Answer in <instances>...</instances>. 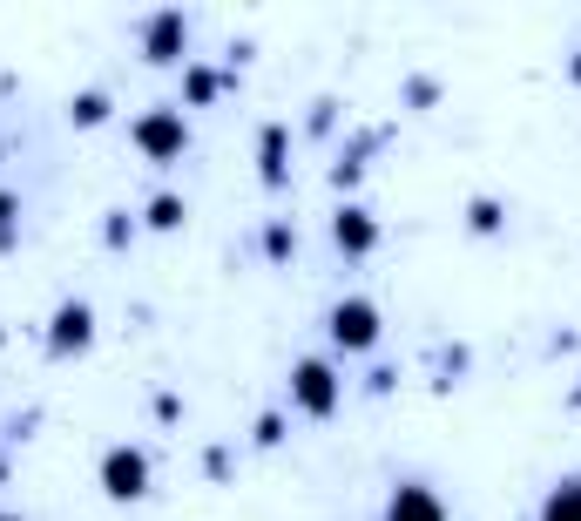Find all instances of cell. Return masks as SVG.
<instances>
[{
    "label": "cell",
    "instance_id": "obj_1",
    "mask_svg": "<svg viewBox=\"0 0 581 521\" xmlns=\"http://www.w3.org/2000/svg\"><path fill=\"white\" fill-rule=\"evenodd\" d=\"M136 149L149 163H183V156H190V122L176 116V109H149V116L136 122Z\"/></svg>",
    "mask_w": 581,
    "mask_h": 521
},
{
    "label": "cell",
    "instance_id": "obj_2",
    "mask_svg": "<svg viewBox=\"0 0 581 521\" xmlns=\"http://www.w3.org/2000/svg\"><path fill=\"white\" fill-rule=\"evenodd\" d=\"M142 488H149V454H142V447L102 454V494H109V501H136Z\"/></svg>",
    "mask_w": 581,
    "mask_h": 521
},
{
    "label": "cell",
    "instance_id": "obj_3",
    "mask_svg": "<svg viewBox=\"0 0 581 521\" xmlns=\"http://www.w3.org/2000/svg\"><path fill=\"white\" fill-rule=\"evenodd\" d=\"M291 400L305 406L311 420H325V413L338 406V373L325 366V359H305V366L291 373Z\"/></svg>",
    "mask_w": 581,
    "mask_h": 521
},
{
    "label": "cell",
    "instance_id": "obj_4",
    "mask_svg": "<svg viewBox=\"0 0 581 521\" xmlns=\"http://www.w3.org/2000/svg\"><path fill=\"white\" fill-rule=\"evenodd\" d=\"M332 339H338V352H365L372 339H379V312H372L365 298L332 305Z\"/></svg>",
    "mask_w": 581,
    "mask_h": 521
},
{
    "label": "cell",
    "instance_id": "obj_5",
    "mask_svg": "<svg viewBox=\"0 0 581 521\" xmlns=\"http://www.w3.org/2000/svg\"><path fill=\"white\" fill-rule=\"evenodd\" d=\"M183 48H190V21H183V14H156V21L142 28V61H156V68H169Z\"/></svg>",
    "mask_w": 581,
    "mask_h": 521
},
{
    "label": "cell",
    "instance_id": "obj_6",
    "mask_svg": "<svg viewBox=\"0 0 581 521\" xmlns=\"http://www.w3.org/2000/svg\"><path fill=\"white\" fill-rule=\"evenodd\" d=\"M88 339H95V312H88L82 298H68L55 312V325H48V346L55 352H88Z\"/></svg>",
    "mask_w": 581,
    "mask_h": 521
},
{
    "label": "cell",
    "instance_id": "obj_7",
    "mask_svg": "<svg viewBox=\"0 0 581 521\" xmlns=\"http://www.w3.org/2000/svg\"><path fill=\"white\" fill-rule=\"evenodd\" d=\"M332 244L345 251V258H365L372 244H379V224H372V210H359V203H345L332 217Z\"/></svg>",
    "mask_w": 581,
    "mask_h": 521
},
{
    "label": "cell",
    "instance_id": "obj_8",
    "mask_svg": "<svg viewBox=\"0 0 581 521\" xmlns=\"http://www.w3.org/2000/svg\"><path fill=\"white\" fill-rule=\"evenodd\" d=\"M386 515H392V521H440L446 501H440L433 488H399V494L386 501Z\"/></svg>",
    "mask_w": 581,
    "mask_h": 521
},
{
    "label": "cell",
    "instance_id": "obj_9",
    "mask_svg": "<svg viewBox=\"0 0 581 521\" xmlns=\"http://www.w3.org/2000/svg\"><path fill=\"white\" fill-rule=\"evenodd\" d=\"M379 143H386V129H365V136H352V143H345V156L332 163V183H338V190H352V183H359L365 156H372Z\"/></svg>",
    "mask_w": 581,
    "mask_h": 521
},
{
    "label": "cell",
    "instance_id": "obj_10",
    "mask_svg": "<svg viewBox=\"0 0 581 521\" xmlns=\"http://www.w3.org/2000/svg\"><path fill=\"white\" fill-rule=\"evenodd\" d=\"M284 149H291V136H284V129L271 122V129L257 136V176H264L271 190H284V176H291V170H284Z\"/></svg>",
    "mask_w": 581,
    "mask_h": 521
},
{
    "label": "cell",
    "instance_id": "obj_11",
    "mask_svg": "<svg viewBox=\"0 0 581 521\" xmlns=\"http://www.w3.org/2000/svg\"><path fill=\"white\" fill-rule=\"evenodd\" d=\"M183 217H190V210H183V197H176V190H163V197H149V210H142V224H149V231H176Z\"/></svg>",
    "mask_w": 581,
    "mask_h": 521
},
{
    "label": "cell",
    "instance_id": "obj_12",
    "mask_svg": "<svg viewBox=\"0 0 581 521\" xmlns=\"http://www.w3.org/2000/svg\"><path fill=\"white\" fill-rule=\"evenodd\" d=\"M541 515L548 521H581V481H561V488L541 501Z\"/></svg>",
    "mask_w": 581,
    "mask_h": 521
},
{
    "label": "cell",
    "instance_id": "obj_13",
    "mask_svg": "<svg viewBox=\"0 0 581 521\" xmlns=\"http://www.w3.org/2000/svg\"><path fill=\"white\" fill-rule=\"evenodd\" d=\"M467 231H480V237L507 231V210H500L494 197H473V203H467Z\"/></svg>",
    "mask_w": 581,
    "mask_h": 521
},
{
    "label": "cell",
    "instance_id": "obj_14",
    "mask_svg": "<svg viewBox=\"0 0 581 521\" xmlns=\"http://www.w3.org/2000/svg\"><path fill=\"white\" fill-rule=\"evenodd\" d=\"M264 258L291 264V258H298V231H291V224H264Z\"/></svg>",
    "mask_w": 581,
    "mask_h": 521
},
{
    "label": "cell",
    "instance_id": "obj_15",
    "mask_svg": "<svg viewBox=\"0 0 581 521\" xmlns=\"http://www.w3.org/2000/svg\"><path fill=\"white\" fill-rule=\"evenodd\" d=\"M68 122H75V129H95V122H109V95H75V102H68Z\"/></svg>",
    "mask_w": 581,
    "mask_h": 521
},
{
    "label": "cell",
    "instance_id": "obj_16",
    "mask_svg": "<svg viewBox=\"0 0 581 521\" xmlns=\"http://www.w3.org/2000/svg\"><path fill=\"white\" fill-rule=\"evenodd\" d=\"M217 88H223L217 68H190V75H183V95H190V102H217Z\"/></svg>",
    "mask_w": 581,
    "mask_h": 521
},
{
    "label": "cell",
    "instance_id": "obj_17",
    "mask_svg": "<svg viewBox=\"0 0 581 521\" xmlns=\"http://www.w3.org/2000/svg\"><path fill=\"white\" fill-rule=\"evenodd\" d=\"M14 217H21V197H14V190H0V251H14V244H21Z\"/></svg>",
    "mask_w": 581,
    "mask_h": 521
},
{
    "label": "cell",
    "instance_id": "obj_18",
    "mask_svg": "<svg viewBox=\"0 0 581 521\" xmlns=\"http://www.w3.org/2000/svg\"><path fill=\"white\" fill-rule=\"evenodd\" d=\"M406 102H413V109H433V102H440V82H433V75H406Z\"/></svg>",
    "mask_w": 581,
    "mask_h": 521
},
{
    "label": "cell",
    "instance_id": "obj_19",
    "mask_svg": "<svg viewBox=\"0 0 581 521\" xmlns=\"http://www.w3.org/2000/svg\"><path fill=\"white\" fill-rule=\"evenodd\" d=\"M129 237H136V217H129V210H115L109 224H102V244H109V251H122Z\"/></svg>",
    "mask_w": 581,
    "mask_h": 521
},
{
    "label": "cell",
    "instance_id": "obj_20",
    "mask_svg": "<svg viewBox=\"0 0 581 521\" xmlns=\"http://www.w3.org/2000/svg\"><path fill=\"white\" fill-rule=\"evenodd\" d=\"M250 440H257V447H277V440H284V413H257Z\"/></svg>",
    "mask_w": 581,
    "mask_h": 521
},
{
    "label": "cell",
    "instance_id": "obj_21",
    "mask_svg": "<svg viewBox=\"0 0 581 521\" xmlns=\"http://www.w3.org/2000/svg\"><path fill=\"white\" fill-rule=\"evenodd\" d=\"M203 474H210V481H230V447H210V454H203Z\"/></svg>",
    "mask_w": 581,
    "mask_h": 521
},
{
    "label": "cell",
    "instance_id": "obj_22",
    "mask_svg": "<svg viewBox=\"0 0 581 521\" xmlns=\"http://www.w3.org/2000/svg\"><path fill=\"white\" fill-rule=\"evenodd\" d=\"M332 116H338V102H318V109H311V136H325V129H332Z\"/></svg>",
    "mask_w": 581,
    "mask_h": 521
},
{
    "label": "cell",
    "instance_id": "obj_23",
    "mask_svg": "<svg viewBox=\"0 0 581 521\" xmlns=\"http://www.w3.org/2000/svg\"><path fill=\"white\" fill-rule=\"evenodd\" d=\"M156 420H183V400L176 393H156Z\"/></svg>",
    "mask_w": 581,
    "mask_h": 521
},
{
    "label": "cell",
    "instance_id": "obj_24",
    "mask_svg": "<svg viewBox=\"0 0 581 521\" xmlns=\"http://www.w3.org/2000/svg\"><path fill=\"white\" fill-rule=\"evenodd\" d=\"M568 82H581V55H575V61H568Z\"/></svg>",
    "mask_w": 581,
    "mask_h": 521
},
{
    "label": "cell",
    "instance_id": "obj_25",
    "mask_svg": "<svg viewBox=\"0 0 581 521\" xmlns=\"http://www.w3.org/2000/svg\"><path fill=\"white\" fill-rule=\"evenodd\" d=\"M0 481H7V454H0Z\"/></svg>",
    "mask_w": 581,
    "mask_h": 521
},
{
    "label": "cell",
    "instance_id": "obj_26",
    "mask_svg": "<svg viewBox=\"0 0 581 521\" xmlns=\"http://www.w3.org/2000/svg\"><path fill=\"white\" fill-rule=\"evenodd\" d=\"M575 406H581V386H575Z\"/></svg>",
    "mask_w": 581,
    "mask_h": 521
}]
</instances>
